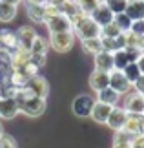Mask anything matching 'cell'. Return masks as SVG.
Returning <instances> with one entry per match:
<instances>
[{
  "label": "cell",
  "instance_id": "e0dca14e",
  "mask_svg": "<svg viewBox=\"0 0 144 148\" xmlns=\"http://www.w3.org/2000/svg\"><path fill=\"white\" fill-rule=\"evenodd\" d=\"M100 42H102V49L109 51V53H115V51L126 48L124 33H120L119 37H100Z\"/></svg>",
  "mask_w": 144,
  "mask_h": 148
},
{
  "label": "cell",
  "instance_id": "d6986e66",
  "mask_svg": "<svg viewBox=\"0 0 144 148\" xmlns=\"http://www.w3.org/2000/svg\"><path fill=\"white\" fill-rule=\"evenodd\" d=\"M26 13L27 18L35 24H44L46 22V9H44V2L42 4H26Z\"/></svg>",
  "mask_w": 144,
  "mask_h": 148
},
{
  "label": "cell",
  "instance_id": "4dcf8cb0",
  "mask_svg": "<svg viewBox=\"0 0 144 148\" xmlns=\"http://www.w3.org/2000/svg\"><path fill=\"white\" fill-rule=\"evenodd\" d=\"M120 33L122 31L119 29V26L115 24V22H109V24L100 27V37H119Z\"/></svg>",
  "mask_w": 144,
  "mask_h": 148
},
{
  "label": "cell",
  "instance_id": "b9f144b4",
  "mask_svg": "<svg viewBox=\"0 0 144 148\" xmlns=\"http://www.w3.org/2000/svg\"><path fill=\"white\" fill-rule=\"evenodd\" d=\"M48 2H49V4H53V5H57V8H62L66 0H48Z\"/></svg>",
  "mask_w": 144,
  "mask_h": 148
},
{
  "label": "cell",
  "instance_id": "ac0fdd59",
  "mask_svg": "<svg viewBox=\"0 0 144 148\" xmlns=\"http://www.w3.org/2000/svg\"><path fill=\"white\" fill-rule=\"evenodd\" d=\"M18 113H20V110H18V104H16L15 97L0 101V119H13Z\"/></svg>",
  "mask_w": 144,
  "mask_h": 148
},
{
  "label": "cell",
  "instance_id": "bcb514c9",
  "mask_svg": "<svg viewBox=\"0 0 144 148\" xmlns=\"http://www.w3.org/2000/svg\"><path fill=\"white\" fill-rule=\"evenodd\" d=\"M128 2H133V0H128Z\"/></svg>",
  "mask_w": 144,
  "mask_h": 148
},
{
  "label": "cell",
  "instance_id": "ee69618b",
  "mask_svg": "<svg viewBox=\"0 0 144 148\" xmlns=\"http://www.w3.org/2000/svg\"><path fill=\"white\" fill-rule=\"evenodd\" d=\"M26 4H42V2H46V0H24Z\"/></svg>",
  "mask_w": 144,
  "mask_h": 148
},
{
  "label": "cell",
  "instance_id": "7bdbcfd3",
  "mask_svg": "<svg viewBox=\"0 0 144 148\" xmlns=\"http://www.w3.org/2000/svg\"><path fill=\"white\" fill-rule=\"evenodd\" d=\"M4 2H8V4H13V5H18L20 2H24V0H4Z\"/></svg>",
  "mask_w": 144,
  "mask_h": 148
},
{
  "label": "cell",
  "instance_id": "9c48e42d",
  "mask_svg": "<svg viewBox=\"0 0 144 148\" xmlns=\"http://www.w3.org/2000/svg\"><path fill=\"white\" fill-rule=\"evenodd\" d=\"M122 108L128 113H144V95L133 92H128L124 97V104Z\"/></svg>",
  "mask_w": 144,
  "mask_h": 148
},
{
  "label": "cell",
  "instance_id": "ba28073f",
  "mask_svg": "<svg viewBox=\"0 0 144 148\" xmlns=\"http://www.w3.org/2000/svg\"><path fill=\"white\" fill-rule=\"evenodd\" d=\"M44 24H46V27H48L49 33H62V31H71L73 29L70 18H68L64 13H59V15H55V16H49Z\"/></svg>",
  "mask_w": 144,
  "mask_h": 148
},
{
  "label": "cell",
  "instance_id": "1f68e13d",
  "mask_svg": "<svg viewBox=\"0 0 144 148\" xmlns=\"http://www.w3.org/2000/svg\"><path fill=\"white\" fill-rule=\"evenodd\" d=\"M100 2H102V0H77V4L80 5V9H82L84 13H88V15H89Z\"/></svg>",
  "mask_w": 144,
  "mask_h": 148
},
{
  "label": "cell",
  "instance_id": "8fae6325",
  "mask_svg": "<svg viewBox=\"0 0 144 148\" xmlns=\"http://www.w3.org/2000/svg\"><path fill=\"white\" fill-rule=\"evenodd\" d=\"M60 13H64L68 18H70L71 26H73V24H77V22L82 18V16L88 15V13H84V11L80 9V5L77 4V0H66L64 5L60 8Z\"/></svg>",
  "mask_w": 144,
  "mask_h": 148
},
{
  "label": "cell",
  "instance_id": "44dd1931",
  "mask_svg": "<svg viewBox=\"0 0 144 148\" xmlns=\"http://www.w3.org/2000/svg\"><path fill=\"white\" fill-rule=\"evenodd\" d=\"M124 13L128 15L131 20L144 18V0H133V2H128Z\"/></svg>",
  "mask_w": 144,
  "mask_h": 148
},
{
  "label": "cell",
  "instance_id": "ab89813d",
  "mask_svg": "<svg viewBox=\"0 0 144 148\" xmlns=\"http://www.w3.org/2000/svg\"><path fill=\"white\" fill-rule=\"evenodd\" d=\"M137 66H139L141 73H144V53H141V57L137 59Z\"/></svg>",
  "mask_w": 144,
  "mask_h": 148
},
{
  "label": "cell",
  "instance_id": "c3c4849f",
  "mask_svg": "<svg viewBox=\"0 0 144 148\" xmlns=\"http://www.w3.org/2000/svg\"><path fill=\"white\" fill-rule=\"evenodd\" d=\"M0 101H2V99H0Z\"/></svg>",
  "mask_w": 144,
  "mask_h": 148
},
{
  "label": "cell",
  "instance_id": "f546056e",
  "mask_svg": "<svg viewBox=\"0 0 144 148\" xmlns=\"http://www.w3.org/2000/svg\"><path fill=\"white\" fill-rule=\"evenodd\" d=\"M102 4L108 5V8L111 9L115 15H117V13H124V11H126L128 0H102Z\"/></svg>",
  "mask_w": 144,
  "mask_h": 148
},
{
  "label": "cell",
  "instance_id": "8d00e7d4",
  "mask_svg": "<svg viewBox=\"0 0 144 148\" xmlns=\"http://www.w3.org/2000/svg\"><path fill=\"white\" fill-rule=\"evenodd\" d=\"M131 148H144V134L141 135H135L133 139H131Z\"/></svg>",
  "mask_w": 144,
  "mask_h": 148
},
{
  "label": "cell",
  "instance_id": "f6af8a7d",
  "mask_svg": "<svg viewBox=\"0 0 144 148\" xmlns=\"http://www.w3.org/2000/svg\"><path fill=\"white\" fill-rule=\"evenodd\" d=\"M4 134V126H2V123H0V135Z\"/></svg>",
  "mask_w": 144,
  "mask_h": 148
},
{
  "label": "cell",
  "instance_id": "cb8c5ba5",
  "mask_svg": "<svg viewBox=\"0 0 144 148\" xmlns=\"http://www.w3.org/2000/svg\"><path fill=\"white\" fill-rule=\"evenodd\" d=\"M29 51H31V55H48L49 40L44 38V37H40V35H37L35 40H33V44H31V48H29Z\"/></svg>",
  "mask_w": 144,
  "mask_h": 148
},
{
  "label": "cell",
  "instance_id": "9a60e30c",
  "mask_svg": "<svg viewBox=\"0 0 144 148\" xmlns=\"http://www.w3.org/2000/svg\"><path fill=\"white\" fill-rule=\"evenodd\" d=\"M109 86V73L108 71H100V70H93L89 75V88L93 92H100Z\"/></svg>",
  "mask_w": 144,
  "mask_h": 148
},
{
  "label": "cell",
  "instance_id": "83f0119b",
  "mask_svg": "<svg viewBox=\"0 0 144 148\" xmlns=\"http://www.w3.org/2000/svg\"><path fill=\"white\" fill-rule=\"evenodd\" d=\"M113 64H115V70H122L124 66L130 64V59H128V53L126 49H119L113 53Z\"/></svg>",
  "mask_w": 144,
  "mask_h": 148
},
{
  "label": "cell",
  "instance_id": "5b68a950",
  "mask_svg": "<svg viewBox=\"0 0 144 148\" xmlns=\"http://www.w3.org/2000/svg\"><path fill=\"white\" fill-rule=\"evenodd\" d=\"M109 88H113L119 95H126L131 92V82L124 77L120 70H111L109 71Z\"/></svg>",
  "mask_w": 144,
  "mask_h": 148
},
{
  "label": "cell",
  "instance_id": "f1b7e54d",
  "mask_svg": "<svg viewBox=\"0 0 144 148\" xmlns=\"http://www.w3.org/2000/svg\"><path fill=\"white\" fill-rule=\"evenodd\" d=\"M113 22L119 26V29L122 31V33L130 31V27H131V18L126 13H117V15L113 16Z\"/></svg>",
  "mask_w": 144,
  "mask_h": 148
},
{
  "label": "cell",
  "instance_id": "f35d334b",
  "mask_svg": "<svg viewBox=\"0 0 144 148\" xmlns=\"http://www.w3.org/2000/svg\"><path fill=\"white\" fill-rule=\"evenodd\" d=\"M137 48H139L142 53H144V35H139V37H137Z\"/></svg>",
  "mask_w": 144,
  "mask_h": 148
},
{
  "label": "cell",
  "instance_id": "7dc6e473",
  "mask_svg": "<svg viewBox=\"0 0 144 148\" xmlns=\"http://www.w3.org/2000/svg\"><path fill=\"white\" fill-rule=\"evenodd\" d=\"M0 48H2V44H0Z\"/></svg>",
  "mask_w": 144,
  "mask_h": 148
},
{
  "label": "cell",
  "instance_id": "30bf717a",
  "mask_svg": "<svg viewBox=\"0 0 144 148\" xmlns=\"http://www.w3.org/2000/svg\"><path fill=\"white\" fill-rule=\"evenodd\" d=\"M126 117H128V112H126L122 106H117V104H115V106L111 108V113H109L106 124H108L111 130H115V132H117V130H122L124 123H126Z\"/></svg>",
  "mask_w": 144,
  "mask_h": 148
},
{
  "label": "cell",
  "instance_id": "836d02e7",
  "mask_svg": "<svg viewBox=\"0 0 144 148\" xmlns=\"http://www.w3.org/2000/svg\"><path fill=\"white\" fill-rule=\"evenodd\" d=\"M0 148H16V141L8 134L0 135Z\"/></svg>",
  "mask_w": 144,
  "mask_h": 148
},
{
  "label": "cell",
  "instance_id": "8992f818",
  "mask_svg": "<svg viewBox=\"0 0 144 148\" xmlns=\"http://www.w3.org/2000/svg\"><path fill=\"white\" fill-rule=\"evenodd\" d=\"M26 88L29 90L33 95L42 97V99H48V95H49V82H48V79L42 77L40 73H38V75H35V77H31L29 81H27Z\"/></svg>",
  "mask_w": 144,
  "mask_h": 148
},
{
  "label": "cell",
  "instance_id": "3957f363",
  "mask_svg": "<svg viewBox=\"0 0 144 148\" xmlns=\"http://www.w3.org/2000/svg\"><path fill=\"white\" fill-rule=\"evenodd\" d=\"M48 40H49V48L55 49L57 53H68L75 46L77 37H75V33L71 29V31H62V33H49Z\"/></svg>",
  "mask_w": 144,
  "mask_h": 148
},
{
  "label": "cell",
  "instance_id": "484cf974",
  "mask_svg": "<svg viewBox=\"0 0 144 148\" xmlns=\"http://www.w3.org/2000/svg\"><path fill=\"white\" fill-rule=\"evenodd\" d=\"M82 49L84 53L88 55H97L99 51H102V42H100V37H95V38H82Z\"/></svg>",
  "mask_w": 144,
  "mask_h": 148
},
{
  "label": "cell",
  "instance_id": "277c9868",
  "mask_svg": "<svg viewBox=\"0 0 144 148\" xmlns=\"http://www.w3.org/2000/svg\"><path fill=\"white\" fill-rule=\"evenodd\" d=\"M93 104H95V99L91 97V95L82 93V95H77V97L73 99L71 110H73V113H75L77 117H89Z\"/></svg>",
  "mask_w": 144,
  "mask_h": 148
},
{
  "label": "cell",
  "instance_id": "d590c367",
  "mask_svg": "<svg viewBox=\"0 0 144 148\" xmlns=\"http://www.w3.org/2000/svg\"><path fill=\"white\" fill-rule=\"evenodd\" d=\"M131 90H135L137 93H141V95H144V73H141V77L137 79V81L131 84Z\"/></svg>",
  "mask_w": 144,
  "mask_h": 148
},
{
  "label": "cell",
  "instance_id": "5bb4252c",
  "mask_svg": "<svg viewBox=\"0 0 144 148\" xmlns=\"http://www.w3.org/2000/svg\"><path fill=\"white\" fill-rule=\"evenodd\" d=\"M89 16H91V18H93V20L97 22V24H99V26L102 27V26L109 24V22H113L115 13H113V11L108 8V5H104V4L100 2V4H99V5H97V8H95V9L89 13Z\"/></svg>",
  "mask_w": 144,
  "mask_h": 148
},
{
  "label": "cell",
  "instance_id": "ffe728a7",
  "mask_svg": "<svg viewBox=\"0 0 144 148\" xmlns=\"http://www.w3.org/2000/svg\"><path fill=\"white\" fill-rule=\"evenodd\" d=\"M0 44H2L4 49L8 51H13L18 48V38H16V31H11V29H2L0 31Z\"/></svg>",
  "mask_w": 144,
  "mask_h": 148
},
{
  "label": "cell",
  "instance_id": "d4e9b609",
  "mask_svg": "<svg viewBox=\"0 0 144 148\" xmlns=\"http://www.w3.org/2000/svg\"><path fill=\"white\" fill-rule=\"evenodd\" d=\"M15 16H16V5L0 0V22L8 24V22H11Z\"/></svg>",
  "mask_w": 144,
  "mask_h": 148
},
{
  "label": "cell",
  "instance_id": "60d3db41",
  "mask_svg": "<svg viewBox=\"0 0 144 148\" xmlns=\"http://www.w3.org/2000/svg\"><path fill=\"white\" fill-rule=\"evenodd\" d=\"M131 143V141H130ZM130 143H117V141H113V148H131Z\"/></svg>",
  "mask_w": 144,
  "mask_h": 148
},
{
  "label": "cell",
  "instance_id": "4fadbf2b",
  "mask_svg": "<svg viewBox=\"0 0 144 148\" xmlns=\"http://www.w3.org/2000/svg\"><path fill=\"white\" fill-rule=\"evenodd\" d=\"M111 108H113L111 104H106V102H100V101L95 99V104H93V108H91L89 117L93 119L95 123H99V124H106L109 113H111Z\"/></svg>",
  "mask_w": 144,
  "mask_h": 148
},
{
  "label": "cell",
  "instance_id": "e575fe53",
  "mask_svg": "<svg viewBox=\"0 0 144 148\" xmlns=\"http://www.w3.org/2000/svg\"><path fill=\"white\" fill-rule=\"evenodd\" d=\"M130 31L135 33V35H144V18H141V20H131Z\"/></svg>",
  "mask_w": 144,
  "mask_h": 148
},
{
  "label": "cell",
  "instance_id": "7a4b0ae2",
  "mask_svg": "<svg viewBox=\"0 0 144 148\" xmlns=\"http://www.w3.org/2000/svg\"><path fill=\"white\" fill-rule=\"evenodd\" d=\"M73 33L77 38H95V37H100V26L91 18L89 15L82 16L77 24H73Z\"/></svg>",
  "mask_w": 144,
  "mask_h": 148
},
{
  "label": "cell",
  "instance_id": "74e56055",
  "mask_svg": "<svg viewBox=\"0 0 144 148\" xmlns=\"http://www.w3.org/2000/svg\"><path fill=\"white\" fill-rule=\"evenodd\" d=\"M46 57H48V55H31V62H35L40 70H42L44 64H46Z\"/></svg>",
  "mask_w": 144,
  "mask_h": 148
},
{
  "label": "cell",
  "instance_id": "d6a6232c",
  "mask_svg": "<svg viewBox=\"0 0 144 148\" xmlns=\"http://www.w3.org/2000/svg\"><path fill=\"white\" fill-rule=\"evenodd\" d=\"M2 68H13V66H11V51L0 48V70Z\"/></svg>",
  "mask_w": 144,
  "mask_h": 148
},
{
  "label": "cell",
  "instance_id": "52a82bcc",
  "mask_svg": "<svg viewBox=\"0 0 144 148\" xmlns=\"http://www.w3.org/2000/svg\"><path fill=\"white\" fill-rule=\"evenodd\" d=\"M122 130L126 134H130L131 137L144 134V113H128Z\"/></svg>",
  "mask_w": 144,
  "mask_h": 148
},
{
  "label": "cell",
  "instance_id": "2e32d148",
  "mask_svg": "<svg viewBox=\"0 0 144 148\" xmlns=\"http://www.w3.org/2000/svg\"><path fill=\"white\" fill-rule=\"evenodd\" d=\"M93 62H95V70H100V71H111L115 70V64H113V53L109 51H99L97 55H93Z\"/></svg>",
  "mask_w": 144,
  "mask_h": 148
},
{
  "label": "cell",
  "instance_id": "6da1fadb",
  "mask_svg": "<svg viewBox=\"0 0 144 148\" xmlns=\"http://www.w3.org/2000/svg\"><path fill=\"white\" fill-rule=\"evenodd\" d=\"M15 101H16V104H18L20 113H24L27 117H40L46 112V99L33 95L26 86L16 90Z\"/></svg>",
  "mask_w": 144,
  "mask_h": 148
},
{
  "label": "cell",
  "instance_id": "7c38bea8",
  "mask_svg": "<svg viewBox=\"0 0 144 148\" xmlns=\"http://www.w3.org/2000/svg\"><path fill=\"white\" fill-rule=\"evenodd\" d=\"M38 33L35 31V27L33 26H20L18 29H16V38H18V48H24L29 51L33 40H35V37Z\"/></svg>",
  "mask_w": 144,
  "mask_h": 148
},
{
  "label": "cell",
  "instance_id": "4316f807",
  "mask_svg": "<svg viewBox=\"0 0 144 148\" xmlns=\"http://www.w3.org/2000/svg\"><path fill=\"white\" fill-rule=\"evenodd\" d=\"M120 71L124 73V77L128 79L131 84H133L137 79L141 77V70H139V66H137V62H130V64H128V66H124Z\"/></svg>",
  "mask_w": 144,
  "mask_h": 148
},
{
  "label": "cell",
  "instance_id": "7402d4cb",
  "mask_svg": "<svg viewBox=\"0 0 144 148\" xmlns=\"http://www.w3.org/2000/svg\"><path fill=\"white\" fill-rule=\"evenodd\" d=\"M29 79L31 77L26 73L24 68H13V73H11V84H13L16 90H18V88H24Z\"/></svg>",
  "mask_w": 144,
  "mask_h": 148
},
{
  "label": "cell",
  "instance_id": "603a6c76",
  "mask_svg": "<svg viewBox=\"0 0 144 148\" xmlns=\"http://www.w3.org/2000/svg\"><path fill=\"white\" fill-rule=\"evenodd\" d=\"M119 97L120 95L115 92L113 88H104V90H100V92H97V101H100V102H106V104H111L115 106L119 102Z\"/></svg>",
  "mask_w": 144,
  "mask_h": 148
}]
</instances>
